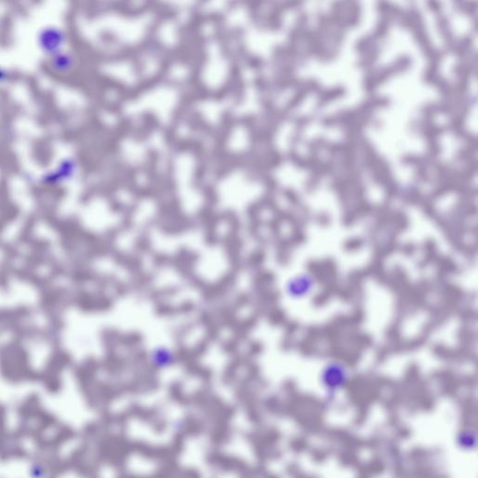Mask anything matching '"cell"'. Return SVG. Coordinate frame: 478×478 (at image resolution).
<instances>
[{
  "instance_id": "1",
  "label": "cell",
  "mask_w": 478,
  "mask_h": 478,
  "mask_svg": "<svg viewBox=\"0 0 478 478\" xmlns=\"http://www.w3.org/2000/svg\"><path fill=\"white\" fill-rule=\"evenodd\" d=\"M68 41L67 31L62 27L54 24L41 27L36 37L38 51L46 59L67 49Z\"/></svg>"
},
{
  "instance_id": "2",
  "label": "cell",
  "mask_w": 478,
  "mask_h": 478,
  "mask_svg": "<svg viewBox=\"0 0 478 478\" xmlns=\"http://www.w3.org/2000/svg\"><path fill=\"white\" fill-rule=\"evenodd\" d=\"M47 67L54 74L60 76L68 75L72 73L77 65L75 54L65 49L59 53L47 57Z\"/></svg>"
},
{
  "instance_id": "3",
  "label": "cell",
  "mask_w": 478,
  "mask_h": 478,
  "mask_svg": "<svg viewBox=\"0 0 478 478\" xmlns=\"http://www.w3.org/2000/svg\"><path fill=\"white\" fill-rule=\"evenodd\" d=\"M9 78V73L4 68L0 67V84H3Z\"/></svg>"
}]
</instances>
